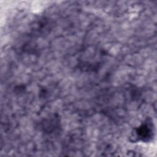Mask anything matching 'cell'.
Segmentation results:
<instances>
[{
	"instance_id": "obj_1",
	"label": "cell",
	"mask_w": 157,
	"mask_h": 157,
	"mask_svg": "<svg viewBox=\"0 0 157 157\" xmlns=\"http://www.w3.org/2000/svg\"><path fill=\"white\" fill-rule=\"evenodd\" d=\"M137 140L148 142L151 140L153 136V126L151 120H147L140 125L135 131Z\"/></svg>"
}]
</instances>
